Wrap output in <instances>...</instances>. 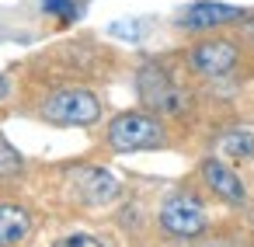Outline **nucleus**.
Masks as SVG:
<instances>
[{"label":"nucleus","mask_w":254,"mask_h":247,"mask_svg":"<svg viewBox=\"0 0 254 247\" xmlns=\"http://www.w3.org/2000/svg\"><path fill=\"white\" fill-rule=\"evenodd\" d=\"M108 143L115 150H153L164 146V129L143 112H126L108 125Z\"/></svg>","instance_id":"obj_1"},{"label":"nucleus","mask_w":254,"mask_h":247,"mask_svg":"<svg viewBox=\"0 0 254 247\" xmlns=\"http://www.w3.org/2000/svg\"><path fill=\"white\" fill-rule=\"evenodd\" d=\"M101 115V105L91 91H56L42 105V119L56 125H91Z\"/></svg>","instance_id":"obj_2"},{"label":"nucleus","mask_w":254,"mask_h":247,"mask_svg":"<svg viewBox=\"0 0 254 247\" xmlns=\"http://www.w3.org/2000/svg\"><path fill=\"white\" fill-rule=\"evenodd\" d=\"M160 223L174 237H191V233H198L205 226V212L191 195H171L164 202V209H160Z\"/></svg>","instance_id":"obj_3"},{"label":"nucleus","mask_w":254,"mask_h":247,"mask_svg":"<svg viewBox=\"0 0 254 247\" xmlns=\"http://www.w3.org/2000/svg\"><path fill=\"white\" fill-rule=\"evenodd\" d=\"M139 94H143V101L150 105V108H157V112H181V105H185V94L160 73V70H153V66H146L143 73H139Z\"/></svg>","instance_id":"obj_4"},{"label":"nucleus","mask_w":254,"mask_h":247,"mask_svg":"<svg viewBox=\"0 0 254 247\" xmlns=\"http://www.w3.org/2000/svg\"><path fill=\"white\" fill-rule=\"evenodd\" d=\"M237 63V49L226 42V39H212V42H202L195 53H191V66L205 77H223L230 73Z\"/></svg>","instance_id":"obj_5"},{"label":"nucleus","mask_w":254,"mask_h":247,"mask_svg":"<svg viewBox=\"0 0 254 247\" xmlns=\"http://www.w3.org/2000/svg\"><path fill=\"white\" fill-rule=\"evenodd\" d=\"M240 14H244L240 7L216 4V0H198V4H191V7L181 14V25H185V28H216V25L237 21Z\"/></svg>","instance_id":"obj_6"},{"label":"nucleus","mask_w":254,"mask_h":247,"mask_svg":"<svg viewBox=\"0 0 254 247\" xmlns=\"http://www.w3.org/2000/svg\"><path fill=\"white\" fill-rule=\"evenodd\" d=\"M77 191H80V198L101 205L119 195V181L101 167H84V171H77Z\"/></svg>","instance_id":"obj_7"},{"label":"nucleus","mask_w":254,"mask_h":247,"mask_svg":"<svg viewBox=\"0 0 254 247\" xmlns=\"http://www.w3.org/2000/svg\"><path fill=\"white\" fill-rule=\"evenodd\" d=\"M202 178H205V185H209L216 195H223V198H230V202H240V198H244V185H240V178H237L226 164L205 160V164H202Z\"/></svg>","instance_id":"obj_8"},{"label":"nucleus","mask_w":254,"mask_h":247,"mask_svg":"<svg viewBox=\"0 0 254 247\" xmlns=\"http://www.w3.org/2000/svg\"><path fill=\"white\" fill-rule=\"evenodd\" d=\"M28 230H32V219L21 205H0V247H11V244L25 240Z\"/></svg>","instance_id":"obj_9"},{"label":"nucleus","mask_w":254,"mask_h":247,"mask_svg":"<svg viewBox=\"0 0 254 247\" xmlns=\"http://www.w3.org/2000/svg\"><path fill=\"white\" fill-rule=\"evenodd\" d=\"M216 150H219V153H226V157L247 160V157L254 153V136H251V132H240V129H233V132H226V136L216 143Z\"/></svg>","instance_id":"obj_10"},{"label":"nucleus","mask_w":254,"mask_h":247,"mask_svg":"<svg viewBox=\"0 0 254 247\" xmlns=\"http://www.w3.org/2000/svg\"><path fill=\"white\" fill-rule=\"evenodd\" d=\"M53 247H105L98 237H91V233H70V237H63V240H56Z\"/></svg>","instance_id":"obj_11"},{"label":"nucleus","mask_w":254,"mask_h":247,"mask_svg":"<svg viewBox=\"0 0 254 247\" xmlns=\"http://www.w3.org/2000/svg\"><path fill=\"white\" fill-rule=\"evenodd\" d=\"M42 7L49 14H60V18H73L77 14V0H42Z\"/></svg>","instance_id":"obj_12"},{"label":"nucleus","mask_w":254,"mask_h":247,"mask_svg":"<svg viewBox=\"0 0 254 247\" xmlns=\"http://www.w3.org/2000/svg\"><path fill=\"white\" fill-rule=\"evenodd\" d=\"M11 171H18V153L7 143H0V174H11Z\"/></svg>","instance_id":"obj_13"},{"label":"nucleus","mask_w":254,"mask_h":247,"mask_svg":"<svg viewBox=\"0 0 254 247\" xmlns=\"http://www.w3.org/2000/svg\"><path fill=\"white\" fill-rule=\"evenodd\" d=\"M4 91H7V84H4V77H0V98H4Z\"/></svg>","instance_id":"obj_14"}]
</instances>
